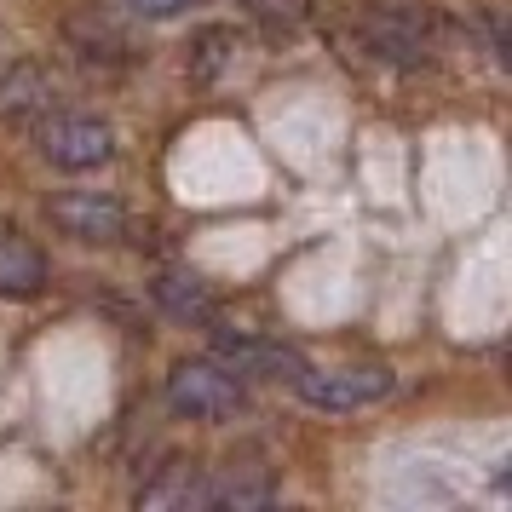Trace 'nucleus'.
Segmentation results:
<instances>
[{
    "instance_id": "nucleus-1",
    "label": "nucleus",
    "mask_w": 512,
    "mask_h": 512,
    "mask_svg": "<svg viewBox=\"0 0 512 512\" xmlns=\"http://www.w3.org/2000/svg\"><path fill=\"white\" fill-rule=\"evenodd\" d=\"M357 29L369 41L374 58L386 64H403V70H420L432 64L443 47V18L432 6H403V0H369L357 12Z\"/></svg>"
},
{
    "instance_id": "nucleus-2",
    "label": "nucleus",
    "mask_w": 512,
    "mask_h": 512,
    "mask_svg": "<svg viewBox=\"0 0 512 512\" xmlns=\"http://www.w3.org/2000/svg\"><path fill=\"white\" fill-rule=\"evenodd\" d=\"M167 403L190 420H231L242 409V380L219 357H196L167 374Z\"/></svg>"
},
{
    "instance_id": "nucleus-3",
    "label": "nucleus",
    "mask_w": 512,
    "mask_h": 512,
    "mask_svg": "<svg viewBox=\"0 0 512 512\" xmlns=\"http://www.w3.org/2000/svg\"><path fill=\"white\" fill-rule=\"evenodd\" d=\"M41 150L64 173H93V167H104L116 156V133H110V121H98V116H52L41 127Z\"/></svg>"
},
{
    "instance_id": "nucleus-4",
    "label": "nucleus",
    "mask_w": 512,
    "mask_h": 512,
    "mask_svg": "<svg viewBox=\"0 0 512 512\" xmlns=\"http://www.w3.org/2000/svg\"><path fill=\"white\" fill-rule=\"evenodd\" d=\"M294 392H300L311 409L346 415V409H363V403L392 392V369H305L300 380H294Z\"/></svg>"
},
{
    "instance_id": "nucleus-5",
    "label": "nucleus",
    "mask_w": 512,
    "mask_h": 512,
    "mask_svg": "<svg viewBox=\"0 0 512 512\" xmlns=\"http://www.w3.org/2000/svg\"><path fill=\"white\" fill-rule=\"evenodd\" d=\"M52 225L75 242H116L127 231V208H121L110 190H58L47 202Z\"/></svg>"
},
{
    "instance_id": "nucleus-6",
    "label": "nucleus",
    "mask_w": 512,
    "mask_h": 512,
    "mask_svg": "<svg viewBox=\"0 0 512 512\" xmlns=\"http://www.w3.org/2000/svg\"><path fill=\"white\" fill-rule=\"evenodd\" d=\"M219 363L236 374H265V380H300L311 363H305L294 346H282V340H259V334H219Z\"/></svg>"
},
{
    "instance_id": "nucleus-7",
    "label": "nucleus",
    "mask_w": 512,
    "mask_h": 512,
    "mask_svg": "<svg viewBox=\"0 0 512 512\" xmlns=\"http://www.w3.org/2000/svg\"><path fill=\"white\" fill-rule=\"evenodd\" d=\"M150 294H156V305H162L173 323H190V328H202V323H219V300H213V288L196 271H162V277L150 282Z\"/></svg>"
},
{
    "instance_id": "nucleus-8",
    "label": "nucleus",
    "mask_w": 512,
    "mask_h": 512,
    "mask_svg": "<svg viewBox=\"0 0 512 512\" xmlns=\"http://www.w3.org/2000/svg\"><path fill=\"white\" fill-rule=\"evenodd\" d=\"M41 282H47V254L24 231L0 225V294L29 300V294H41Z\"/></svg>"
},
{
    "instance_id": "nucleus-9",
    "label": "nucleus",
    "mask_w": 512,
    "mask_h": 512,
    "mask_svg": "<svg viewBox=\"0 0 512 512\" xmlns=\"http://www.w3.org/2000/svg\"><path fill=\"white\" fill-rule=\"evenodd\" d=\"M52 110V87L41 70H12L0 81V116L6 121H35Z\"/></svg>"
},
{
    "instance_id": "nucleus-10",
    "label": "nucleus",
    "mask_w": 512,
    "mask_h": 512,
    "mask_svg": "<svg viewBox=\"0 0 512 512\" xmlns=\"http://www.w3.org/2000/svg\"><path fill=\"white\" fill-rule=\"evenodd\" d=\"M231 64H236V29L213 24L190 41V75H196V81H219Z\"/></svg>"
},
{
    "instance_id": "nucleus-11",
    "label": "nucleus",
    "mask_w": 512,
    "mask_h": 512,
    "mask_svg": "<svg viewBox=\"0 0 512 512\" xmlns=\"http://www.w3.org/2000/svg\"><path fill=\"white\" fill-rule=\"evenodd\" d=\"M248 12H254L259 24H271V29H294L300 24V0H242Z\"/></svg>"
},
{
    "instance_id": "nucleus-12",
    "label": "nucleus",
    "mask_w": 512,
    "mask_h": 512,
    "mask_svg": "<svg viewBox=\"0 0 512 512\" xmlns=\"http://www.w3.org/2000/svg\"><path fill=\"white\" fill-rule=\"evenodd\" d=\"M139 18H179V12H190L196 0H127Z\"/></svg>"
}]
</instances>
